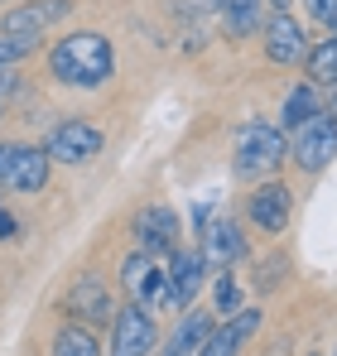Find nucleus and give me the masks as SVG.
<instances>
[{"label": "nucleus", "instance_id": "1", "mask_svg": "<svg viewBox=\"0 0 337 356\" xmlns=\"http://www.w3.org/2000/svg\"><path fill=\"white\" fill-rule=\"evenodd\" d=\"M49 77L72 92H102L116 77V44L102 29H72L49 44Z\"/></svg>", "mask_w": 337, "mask_h": 356}, {"label": "nucleus", "instance_id": "2", "mask_svg": "<svg viewBox=\"0 0 337 356\" xmlns=\"http://www.w3.org/2000/svg\"><path fill=\"white\" fill-rule=\"evenodd\" d=\"M284 169V130L275 120H241L231 140V174L241 183H260Z\"/></svg>", "mask_w": 337, "mask_h": 356}, {"label": "nucleus", "instance_id": "3", "mask_svg": "<svg viewBox=\"0 0 337 356\" xmlns=\"http://www.w3.org/2000/svg\"><path fill=\"white\" fill-rule=\"evenodd\" d=\"M102 149H107V130H102L97 120H87V116H63L58 125H49V135H44V154H49L54 164H68V169L92 164Z\"/></svg>", "mask_w": 337, "mask_h": 356}, {"label": "nucleus", "instance_id": "4", "mask_svg": "<svg viewBox=\"0 0 337 356\" xmlns=\"http://www.w3.org/2000/svg\"><path fill=\"white\" fill-rule=\"evenodd\" d=\"M337 159V120L323 111V116L304 120L299 130L284 135V164H294L299 174H323L328 164Z\"/></svg>", "mask_w": 337, "mask_h": 356}, {"label": "nucleus", "instance_id": "5", "mask_svg": "<svg viewBox=\"0 0 337 356\" xmlns=\"http://www.w3.org/2000/svg\"><path fill=\"white\" fill-rule=\"evenodd\" d=\"M155 347H159L155 308H145V303H135V298L116 303L111 342H107V352H102V356H155Z\"/></svg>", "mask_w": 337, "mask_h": 356}, {"label": "nucleus", "instance_id": "6", "mask_svg": "<svg viewBox=\"0 0 337 356\" xmlns=\"http://www.w3.org/2000/svg\"><path fill=\"white\" fill-rule=\"evenodd\" d=\"M246 222L256 227V236H270V241L284 236L289 222H294V188L280 174L251 183V193H246Z\"/></svg>", "mask_w": 337, "mask_h": 356}, {"label": "nucleus", "instance_id": "7", "mask_svg": "<svg viewBox=\"0 0 337 356\" xmlns=\"http://www.w3.org/2000/svg\"><path fill=\"white\" fill-rule=\"evenodd\" d=\"M63 318L68 323H82V327H111V313H116V298H111V284L97 275V270H82L68 289H63Z\"/></svg>", "mask_w": 337, "mask_h": 356}, {"label": "nucleus", "instance_id": "8", "mask_svg": "<svg viewBox=\"0 0 337 356\" xmlns=\"http://www.w3.org/2000/svg\"><path fill=\"white\" fill-rule=\"evenodd\" d=\"M164 260L168 265H164V298H159V308L183 313V308L198 303L203 284H207V260H203L198 245H178V250H168Z\"/></svg>", "mask_w": 337, "mask_h": 356}, {"label": "nucleus", "instance_id": "9", "mask_svg": "<svg viewBox=\"0 0 337 356\" xmlns=\"http://www.w3.org/2000/svg\"><path fill=\"white\" fill-rule=\"evenodd\" d=\"M77 10V0H19L0 15V34L5 39H44L54 24H63L68 15Z\"/></svg>", "mask_w": 337, "mask_h": 356}, {"label": "nucleus", "instance_id": "10", "mask_svg": "<svg viewBox=\"0 0 337 356\" xmlns=\"http://www.w3.org/2000/svg\"><path fill=\"white\" fill-rule=\"evenodd\" d=\"M308 34H304V24L294 19V10H265V19H260V49H265V58L275 63V67H299L304 54H308Z\"/></svg>", "mask_w": 337, "mask_h": 356}, {"label": "nucleus", "instance_id": "11", "mask_svg": "<svg viewBox=\"0 0 337 356\" xmlns=\"http://www.w3.org/2000/svg\"><path fill=\"white\" fill-rule=\"evenodd\" d=\"M54 174V159L44 154V145H5V164H0V188L10 193H44Z\"/></svg>", "mask_w": 337, "mask_h": 356}, {"label": "nucleus", "instance_id": "12", "mask_svg": "<svg viewBox=\"0 0 337 356\" xmlns=\"http://www.w3.org/2000/svg\"><path fill=\"white\" fill-rule=\"evenodd\" d=\"M178 232H183V222H178V212H173L168 202H145V207L130 217L135 250H145V255H168V250H178Z\"/></svg>", "mask_w": 337, "mask_h": 356}, {"label": "nucleus", "instance_id": "13", "mask_svg": "<svg viewBox=\"0 0 337 356\" xmlns=\"http://www.w3.org/2000/svg\"><path fill=\"white\" fill-rule=\"evenodd\" d=\"M260 323H265V308L241 303L236 313H226V318H217V323H212V332L203 337L198 356H241V347L260 332Z\"/></svg>", "mask_w": 337, "mask_h": 356}, {"label": "nucleus", "instance_id": "14", "mask_svg": "<svg viewBox=\"0 0 337 356\" xmlns=\"http://www.w3.org/2000/svg\"><path fill=\"white\" fill-rule=\"evenodd\" d=\"M198 250H203L207 270H231V265H241V260H246L251 236L241 232V222H236V217H217V222H207V227L198 232Z\"/></svg>", "mask_w": 337, "mask_h": 356}, {"label": "nucleus", "instance_id": "15", "mask_svg": "<svg viewBox=\"0 0 337 356\" xmlns=\"http://www.w3.org/2000/svg\"><path fill=\"white\" fill-rule=\"evenodd\" d=\"M120 289H125V298H135L145 308H159V298H164V265H159V255L130 250L120 260Z\"/></svg>", "mask_w": 337, "mask_h": 356}, {"label": "nucleus", "instance_id": "16", "mask_svg": "<svg viewBox=\"0 0 337 356\" xmlns=\"http://www.w3.org/2000/svg\"><path fill=\"white\" fill-rule=\"evenodd\" d=\"M212 323H217V313H212V308H183V313H178V323H173V332L159 337L155 356H198L203 337L212 332Z\"/></svg>", "mask_w": 337, "mask_h": 356}, {"label": "nucleus", "instance_id": "17", "mask_svg": "<svg viewBox=\"0 0 337 356\" xmlns=\"http://www.w3.org/2000/svg\"><path fill=\"white\" fill-rule=\"evenodd\" d=\"M207 15H217V24H222L226 39H251L256 29H260V19H265V0H198Z\"/></svg>", "mask_w": 337, "mask_h": 356}, {"label": "nucleus", "instance_id": "18", "mask_svg": "<svg viewBox=\"0 0 337 356\" xmlns=\"http://www.w3.org/2000/svg\"><path fill=\"white\" fill-rule=\"evenodd\" d=\"M313 116H323V87H313V82L299 77V82L280 97V120H275V125L289 135V130H299L304 120H313Z\"/></svg>", "mask_w": 337, "mask_h": 356}, {"label": "nucleus", "instance_id": "19", "mask_svg": "<svg viewBox=\"0 0 337 356\" xmlns=\"http://www.w3.org/2000/svg\"><path fill=\"white\" fill-rule=\"evenodd\" d=\"M299 67H304V82H313V87H328V82H337V34L313 39Z\"/></svg>", "mask_w": 337, "mask_h": 356}, {"label": "nucleus", "instance_id": "20", "mask_svg": "<svg viewBox=\"0 0 337 356\" xmlns=\"http://www.w3.org/2000/svg\"><path fill=\"white\" fill-rule=\"evenodd\" d=\"M102 337L92 332V327H82V323H63L54 332V352L49 356H102Z\"/></svg>", "mask_w": 337, "mask_h": 356}, {"label": "nucleus", "instance_id": "21", "mask_svg": "<svg viewBox=\"0 0 337 356\" xmlns=\"http://www.w3.org/2000/svg\"><path fill=\"white\" fill-rule=\"evenodd\" d=\"M246 298H241V284H236V275L231 270H217V284H212V313L226 318V313H236Z\"/></svg>", "mask_w": 337, "mask_h": 356}, {"label": "nucleus", "instance_id": "22", "mask_svg": "<svg viewBox=\"0 0 337 356\" xmlns=\"http://www.w3.org/2000/svg\"><path fill=\"white\" fill-rule=\"evenodd\" d=\"M34 49H39L34 39H5V34H0V67H24Z\"/></svg>", "mask_w": 337, "mask_h": 356}, {"label": "nucleus", "instance_id": "23", "mask_svg": "<svg viewBox=\"0 0 337 356\" xmlns=\"http://www.w3.org/2000/svg\"><path fill=\"white\" fill-rule=\"evenodd\" d=\"M304 15H308L323 34H337V0H304Z\"/></svg>", "mask_w": 337, "mask_h": 356}, {"label": "nucleus", "instance_id": "24", "mask_svg": "<svg viewBox=\"0 0 337 356\" xmlns=\"http://www.w3.org/2000/svg\"><path fill=\"white\" fill-rule=\"evenodd\" d=\"M15 87H19V67H0V111H5V102L15 97Z\"/></svg>", "mask_w": 337, "mask_h": 356}, {"label": "nucleus", "instance_id": "25", "mask_svg": "<svg viewBox=\"0 0 337 356\" xmlns=\"http://www.w3.org/2000/svg\"><path fill=\"white\" fill-rule=\"evenodd\" d=\"M323 111L337 120V82H328V87H323Z\"/></svg>", "mask_w": 337, "mask_h": 356}, {"label": "nucleus", "instance_id": "26", "mask_svg": "<svg viewBox=\"0 0 337 356\" xmlns=\"http://www.w3.org/2000/svg\"><path fill=\"white\" fill-rule=\"evenodd\" d=\"M15 232H19V227H15V217H10V212H0V241H10Z\"/></svg>", "mask_w": 337, "mask_h": 356}, {"label": "nucleus", "instance_id": "27", "mask_svg": "<svg viewBox=\"0 0 337 356\" xmlns=\"http://www.w3.org/2000/svg\"><path fill=\"white\" fill-rule=\"evenodd\" d=\"M0 164H5V140H0Z\"/></svg>", "mask_w": 337, "mask_h": 356}, {"label": "nucleus", "instance_id": "28", "mask_svg": "<svg viewBox=\"0 0 337 356\" xmlns=\"http://www.w3.org/2000/svg\"><path fill=\"white\" fill-rule=\"evenodd\" d=\"M308 356H323V352H308Z\"/></svg>", "mask_w": 337, "mask_h": 356}, {"label": "nucleus", "instance_id": "29", "mask_svg": "<svg viewBox=\"0 0 337 356\" xmlns=\"http://www.w3.org/2000/svg\"><path fill=\"white\" fill-rule=\"evenodd\" d=\"M333 356H337V347H333Z\"/></svg>", "mask_w": 337, "mask_h": 356}]
</instances>
